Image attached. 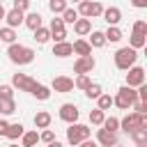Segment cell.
<instances>
[{
    "mask_svg": "<svg viewBox=\"0 0 147 147\" xmlns=\"http://www.w3.org/2000/svg\"><path fill=\"white\" fill-rule=\"evenodd\" d=\"M117 147H119V145H117Z\"/></svg>",
    "mask_w": 147,
    "mask_h": 147,
    "instance_id": "cell-46",
    "label": "cell"
},
{
    "mask_svg": "<svg viewBox=\"0 0 147 147\" xmlns=\"http://www.w3.org/2000/svg\"><path fill=\"white\" fill-rule=\"evenodd\" d=\"M32 96H34V99H39V101H46V99H51V87H46V85L37 83V87L32 90Z\"/></svg>",
    "mask_w": 147,
    "mask_h": 147,
    "instance_id": "cell-26",
    "label": "cell"
},
{
    "mask_svg": "<svg viewBox=\"0 0 147 147\" xmlns=\"http://www.w3.org/2000/svg\"><path fill=\"white\" fill-rule=\"evenodd\" d=\"M46 147H64V145H62V142H57V140H53V142H51V145H46Z\"/></svg>",
    "mask_w": 147,
    "mask_h": 147,
    "instance_id": "cell-43",
    "label": "cell"
},
{
    "mask_svg": "<svg viewBox=\"0 0 147 147\" xmlns=\"http://www.w3.org/2000/svg\"><path fill=\"white\" fill-rule=\"evenodd\" d=\"M94 67H96V60H94L92 55H90V57H78V60L74 62V71H76L78 76H87V74H92Z\"/></svg>",
    "mask_w": 147,
    "mask_h": 147,
    "instance_id": "cell-10",
    "label": "cell"
},
{
    "mask_svg": "<svg viewBox=\"0 0 147 147\" xmlns=\"http://www.w3.org/2000/svg\"><path fill=\"white\" fill-rule=\"evenodd\" d=\"M145 85V69L142 67H131L129 74H126V87H140Z\"/></svg>",
    "mask_w": 147,
    "mask_h": 147,
    "instance_id": "cell-11",
    "label": "cell"
},
{
    "mask_svg": "<svg viewBox=\"0 0 147 147\" xmlns=\"http://www.w3.org/2000/svg\"><path fill=\"white\" fill-rule=\"evenodd\" d=\"M37 142H39L37 129H34V131H25V133L21 136V147H37Z\"/></svg>",
    "mask_w": 147,
    "mask_h": 147,
    "instance_id": "cell-22",
    "label": "cell"
},
{
    "mask_svg": "<svg viewBox=\"0 0 147 147\" xmlns=\"http://www.w3.org/2000/svg\"><path fill=\"white\" fill-rule=\"evenodd\" d=\"M129 136H131V140L136 142V147H138V145H147V129H136V131H131Z\"/></svg>",
    "mask_w": 147,
    "mask_h": 147,
    "instance_id": "cell-27",
    "label": "cell"
},
{
    "mask_svg": "<svg viewBox=\"0 0 147 147\" xmlns=\"http://www.w3.org/2000/svg\"><path fill=\"white\" fill-rule=\"evenodd\" d=\"M53 55H55V57H69V55H74V51H71V44H69V41L53 44Z\"/></svg>",
    "mask_w": 147,
    "mask_h": 147,
    "instance_id": "cell-21",
    "label": "cell"
},
{
    "mask_svg": "<svg viewBox=\"0 0 147 147\" xmlns=\"http://www.w3.org/2000/svg\"><path fill=\"white\" fill-rule=\"evenodd\" d=\"M113 60H115V67H117L119 71H129L131 67H136L138 51H133V48H129V46H122V48L113 55Z\"/></svg>",
    "mask_w": 147,
    "mask_h": 147,
    "instance_id": "cell-2",
    "label": "cell"
},
{
    "mask_svg": "<svg viewBox=\"0 0 147 147\" xmlns=\"http://www.w3.org/2000/svg\"><path fill=\"white\" fill-rule=\"evenodd\" d=\"M76 11H78V16H80V18H87V21H90V18H99V16L103 14V5H101V2L83 0V2L78 5V9H76Z\"/></svg>",
    "mask_w": 147,
    "mask_h": 147,
    "instance_id": "cell-5",
    "label": "cell"
},
{
    "mask_svg": "<svg viewBox=\"0 0 147 147\" xmlns=\"http://www.w3.org/2000/svg\"><path fill=\"white\" fill-rule=\"evenodd\" d=\"M7 147H18V145H16V142H11V145H7Z\"/></svg>",
    "mask_w": 147,
    "mask_h": 147,
    "instance_id": "cell-45",
    "label": "cell"
},
{
    "mask_svg": "<svg viewBox=\"0 0 147 147\" xmlns=\"http://www.w3.org/2000/svg\"><path fill=\"white\" fill-rule=\"evenodd\" d=\"M96 142H99V147H117V133L96 129Z\"/></svg>",
    "mask_w": 147,
    "mask_h": 147,
    "instance_id": "cell-13",
    "label": "cell"
},
{
    "mask_svg": "<svg viewBox=\"0 0 147 147\" xmlns=\"http://www.w3.org/2000/svg\"><path fill=\"white\" fill-rule=\"evenodd\" d=\"M96 108H99L101 113L110 110V108H113V96H110V94H101V96L96 99Z\"/></svg>",
    "mask_w": 147,
    "mask_h": 147,
    "instance_id": "cell-30",
    "label": "cell"
},
{
    "mask_svg": "<svg viewBox=\"0 0 147 147\" xmlns=\"http://www.w3.org/2000/svg\"><path fill=\"white\" fill-rule=\"evenodd\" d=\"M5 14H7V11H5V7H2V2H0V21L5 18Z\"/></svg>",
    "mask_w": 147,
    "mask_h": 147,
    "instance_id": "cell-44",
    "label": "cell"
},
{
    "mask_svg": "<svg viewBox=\"0 0 147 147\" xmlns=\"http://www.w3.org/2000/svg\"><path fill=\"white\" fill-rule=\"evenodd\" d=\"M131 32H136V34H145V37H147V21H136Z\"/></svg>",
    "mask_w": 147,
    "mask_h": 147,
    "instance_id": "cell-37",
    "label": "cell"
},
{
    "mask_svg": "<svg viewBox=\"0 0 147 147\" xmlns=\"http://www.w3.org/2000/svg\"><path fill=\"white\" fill-rule=\"evenodd\" d=\"M34 126L37 129H48L51 126V122H53V117H51V113H46V110H39L37 115H34Z\"/></svg>",
    "mask_w": 147,
    "mask_h": 147,
    "instance_id": "cell-19",
    "label": "cell"
},
{
    "mask_svg": "<svg viewBox=\"0 0 147 147\" xmlns=\"http://www.w3.org/2000/svg\"><path fill=\"white\" fill-rule=\"evenodd\" d=\"M0 99H14V87L11 85H0Z\"/></svg>",
    "mask_w": 147,
    "mask_h": 147,
    "instance_id": "cell-40",
    "label": "cell"
},
{
    "mask_svg": "<svg viewBox=\"0 0 147 147\" xmlns=\"http://www.w3.org/2000/svg\"><path fill=\"white\" fill-rule=\"evenodd\" d=\"M48 32H51L53 44H62V41H67V25L62 23L60 16L51 18V28H48Z\"/></svg>",
    "mask_w": 147,
    "mask_h": 147,
    "instance_id": "cell-7",
    "label": "cell"
},
{
    "mask_svg": "<svg viewBox=\"0 0 147 147\" xmlns=\"http://www.w3.org/2000/svg\"><path fill=\"white\" fill-rule=\"evenodd\" d=\"M101 129H106V131H110V133H117V131H119V119L110 115V117H106V119H103Z\"/></svg>",
    "mask_w": 147,
    "mask_h": 147,
    "instance_id": "cell-31",
    "label": "cell"
},
{
    "mask_svg": "<svg viewBox=\"0 0 147 147\" xmlns=\"http://www.w3.org/2000/svg\"><path fill=\"white\" fill-rule=\"evenodd\" d=\"M119 129L126 131V133H131V131H136V129H147V117L136 115V113H129L124 119H119Z\"/></svg>",
    "mask_w": 147,
    "mask_h": 147,
    "instance_id": "cell-6",
    "label": "cell"
},
{
    "mask_svg": "<svg viewBox=\"0 0 147 147\" xmlns=\"http://www.w3.org/2000/svg\"><path fill=\"white\" fill-rule=\"evenodd\" d=\"M71 51H74L78 57H90V55H92V48H90L87 39H76V41L71 44Z\"/></svg>",
    "mask_w": 147,
    "mask_h": 147,
    "instance_id": "cell-16",
    "label": "cell"
},
{
    "mask_svg": "<svg viewBox=\"0 0 147 147\" xmlns=\"http://www.w3.org/2000/svg\"><path fill=\"white\" fill-rule=\"evenodd\" d=\"M11 87H18L21 92L32 94V90L37 87V80H34V78H30L28 74H14V76H11Z\"/></svg>",
    "mask_w": 147,
    "mask_h": 147,
    "instance_id": "cell-8",
    "label": "cell"
},
{
    "mask_svg": "<svg viewBox=\"0 0 147 147\" xmlns=\"http://www.w3.org/2000/svg\"><path fill=\"white\" fill-rule=\"evenodd\" d=\"M23 18H25V14H21V11H16V9H9V11L5 14L7 28H11V30H16L18 25H23Z\"/></svg>",
    "mask_w": 147,
    "mask_h": 147,
    "instance_id": "cell-15",
    "label": "cell"
},
{
    "mask_svg": "<svg viewBox=\"0 0 147 147\" xmlns=\"http://www.w3.org/2000/svg\"><path fill=\"white\" fill-rule=\"evenodd\" d=\"M48 39H51V32H48V28H44V25H41L39 30H34V41H37V44H46Z\"/></svg>",
    "mask_w": 147,
    "mask_h": 147,
    "instance_id": "cell-34",
    "label": "cell"
},
{
    "mask_svg": "<svg viewBox=\"0 0 147 147\" xmlns=\"http://www.w3.org/2000/svg\"><path fill=\"white\" fill-rule=\"evenodd\" d=\"M16 37H18L16 30H11V28H7V25L0 28V41H5V44L11 46V44H16Z\"/></svg>",
    "mask_w": 147,
    "mask_h": 147,
    "instance_id": "cell-25",
    "label": "cell"
},
{
    "mask_svg": "<svg viewBox=\"0 0 147 147\" xmlns=\"http://www.w3.org/2000/svg\"><path fill=\"white\" fill-rule=\"evenodd\" d=\"M11 9H16V11L23 14V11L30 9V0H14V7H11Z\"/></svg>",
    "mask_w": 147,
    "mask_h": 147,
    "instance_id": "cell-39",
    "label": "cell"
},
{
    "mask_svg": "<svg viewBox=\"0 0 147 147\" xmlns=\"http://www.w3.org/2000/svg\"><path fill=\"white\" fill-rule=\"evenodd\" d=\"M41 21H44V18H41V14H39V11H30V14H25V18H23V23H25L32 32L41 28Z\"/></svg>",
    "mask_w": 147,
    "mask_h": 147,
    "instance_id": "cell-17",
    "label": "cell"
},
{
    "mask_svg": "<svg viewBox=\"0 0 147 147\" xmlns=\"http://www.w3.org/2000/svg\"><path fill=\"white\" fill-rule=\"evenodd\" d=\"M57 115H60V119H62V122H67V124H76V122H78V117H80V113H78V106H76V103H62Z\"/></svg>",
    "mask_w": 147,
    "mask_h": 147,
    "instance_id": "cell-9",
    "label": "cell"
},
{
    "mask_svg": "<svg viewBox=\"0 0 147 147\" xmlns=\"http://www.w3.org/2000/svg\"><path fill=\"white\" fill-rule=\"evenodd\" d=\"M101 94H103V87H101L99 83H92V85L85 90V96H87V99H99Z\"/></svg>",
    "mask_w": 147,
    "mask_h": 147,
    "instance_id": "cell-32",
    "label": "cell"
},
{
    "mask_svg": "<svg viewBox=\"0 0 147 147\" xmlns=\"http://www.w3.org/2000/svg\"><path fill=\"white\" fill-rule=\"evenodd\" d=\"M60 18H62V23H64V25H74L80 16H78V11H76L74 7H67V9L62 11V16H60Z\"/></svg>",
    "mask_w": 147,
    "mask_h": 147,
    "instance_id": "cell-24",
    "label": "cell"
},
{
    "mask_svg": "<svg viewBox=\"0 0 147 147\" xmlns=\"http://www.w3.org/2000/svg\"><path fill=\"white\" fill-rule=\"evenodd\" d=\"M87 44H90V48H103V46H106V37H103V32H101V30H92Z\"/></svg>",
    "mask_w": 147,
    "mask_h": 147,
    "instance_id": "cell-20",
    "label": "cell"
},
{
    "mask_svg": "<svg viewBox=\"0 0 147 147\" xmlns=\"http://www.w3.org/2000/svg\"><path fill=\"white\" fill-rule=\"evenodd\" d=\"M92 85V80H90V76H76V80H74V87H78V90H87Z\"/></svg>",
    "mask_w": 147,
    "mask_h": 147,
    "instance_id": "cell-36",
    "label": "cell"
},
{
    "mask_svg": "<svg viewBox=\"0 0 147 147\" xmlns=\"http://www.w3.org/2000/svg\"><path fill=\"white\" fill-rule=\"evenodd\" d=\"M39 140H41V142H46V145H51V142L55 140V133H53L51 129H44V131L39 133Z\"/></svg>",
    "mask_w": 147,
    "mask_h": 147,
    "instance_id": "cell-38",
    "label": "cell"
},
{
    "mask_svg": "<svg viewBox=\"0 0 147 147\" xmlns=\"http://www.w3.org/2000/svg\"><path fill=\"white\" fill-rule=\"evenodd\" d=\"M67 7H69L67 0H51V2H48V9H51L53 14H62Z\"/></svg>",
    "mask_w": 147,
    "mask_h": 147,
    "instance_id": "cell-33",
    "label": "cell"
},
{
    "mask_svg": "<svg viewBox=\"0 0 147 147\" xmlns=\"http://www.w3.org/2000/svg\"><path fill=\"white\" fill-rule=\"evenodd\" d=\"M51 90L57 92V94H67V92L74 90V78H69V76H55L53 83H51Z\"/></svg>",
    "mask_w": 147,
    "mask_h": 147,
    "instance_id": "cell-12",
    "label": "cell"
},
{
    "mask_svg": "<svg viewBox=\"0 0 147 147\" xmlns=\"http://www.w3.org/2000/svg\"><path fill=\"white\" fill-rule=\"evenodd\" d=\"M78 147H96V142H92V140H85V142H80Z\"/></svg>",
    "mask_w": 147,
    "mask_h": 147,
    "instance_id": "cell-42",
    "label": "cell"
},
{
    "mask_svg": "<svg viewBox=\"0 0 147 147\" xmlns=\"http://www.w3.org/2000/svg\"><path fill=\"white\" fill-rule=\"evenodd\" d=\"M34 51L30 48V46H23V44H11L9 48H7V57H9V62H14V64H30L32 60H34Z\"/></svg>",
    "mask_w": 147,
    "mask_h": 147,
    "instance_id": "cell-1",
    "label": "cell"
},
{
    "mask_svg": "<svg viewBox=\"0 0 147 147\" xmlns=\"http://www.w3.org/2000/svg\"><path fill=\"white\" fill-rule=\"evenodd\" d=\"M23 133H25V126H23L21 122H16V124H9V129H7L5 138H9V140H18Z\"/></svg>",
    "mask_w": 147,
    "mask_h": 147,
    "instance_id": "cell-23",
    "label": "cell"
},
{
    "mask_svg": "<svg viewBox=\"0 0 147 147\" xmlns=\"http://www.w3.org/2000/svg\"><path fill=\"white\" fill-rule=\"evenodd\" d=\"M103 37H106V44L110 41V44H117L119 39H122V30L119 28H108L106 32H103Z\"/></svg>",
    "mask_w": 147,
    "mask_h": 147,
    "instance_id": "cell-29",
    "label": "cell"
},
{
    "mask_svg": "<svg viewBox=\"0 0 147 147\" xmlns=\"http://www.w3.org/2000/svg\"><path fill=\"white\" fill-rule=\"evenodd\" d=\"M90 136H92V129L90 126H85V124H69V129H67V142L69 145H74V147H78L80 142H85V140H90Z\"/></svg>",
    "mask_w": 147,
    "mask_h": 147,
    "instance_id": "cell-4",
    "label": "cell"
},
{
    "mask_svg": "<svg viewBox=\"0 0 147 147\" xmlns=\"http://www.w3.org/2000/svg\"><path fill=\"white\" fill-rule=\"evenodd\" d=\"M74 32H76L78 37L90 34V32H92V21H87V18H78V21L74 23Z\"/></svg>",
    "mask_w": 147,
    "mask_h": 147,
    "instance_id": "cell-18",
    "label": "cell"
},
{
    "mask_svg": "<svg viewBox=\"0 0 147 147\" xmlns=\"http://www.w3.org/2000/svg\"><path fill=\"white\" fill-rule=\"evenodd\" d=\"M7 129H9V122H7V119H0V136H5Z\"/></svg>",
    "mask_w": 147,
    "mask_h": 147,
    "instance_id": "cell-41",
    "label": "cell"
},
{
    "mask_svg": "<svg viewBox=\"0 0 147 147\" xmlns=\"http://www.w3.org/2000/svg\"><path fill=\"white\" fill-rule=\"evenodd\" d=\"M16 113V101L14 99H0V115H11Z\"/></svg>",
    "mask_w": 147,
    "mask_h": 147,
    "instance_id": "cell-28",
    "label": "cell"
},
{
    "mask_svg": "<svg viewBox=\"0 0 147 147\" xmlns=\"http://www.w3.org/2000/svg\"><path fill=\"white\" fill-rule=\"evenodd\" d=\"M136 101H138V92H136L133 87H126V85H122V87L117 90V94L113 96V106H117V108H122V110H129Z\"/></svg>",
    "mask_w": 147,
    "mask_h": 147,
    "instance_id": "cell-3",
    "label": "cell"
},
{
    "mask_svg": "<svg viewBox=\"0 0 147 147\" xmlns=\"http://www.w3.org/2000/svg\"><path fill=\"white\" fill-rule=\"evenodd\" d=\"M103 21L108 23V28H117V23L122 21V9L119 7H108V9H103Z\"/></svg>",
    "mask_w": 147,
    "mask_h": 147,
    "instance_id": "cell-14",
    "label": "cell"
},
{
    "mask_svg": "<svg viewBox=\"0 0 147 147\" xmlns=\"http://www.w3.org/2000/svg\"><path fill=\"white\" fill-rule=\"evenodd\" d=\"M103 119H106V113H101L99 108L90 110V122H92L94 126H101V124H103Z\"/></svg>",
    "mask_w": 147,
    "mask_h": 147,
    "instance_id": "cell-35",
    "label": "cell"
}]
</instances>
